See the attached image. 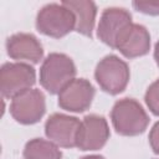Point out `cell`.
<instances>
[{
  "mask_svg": "<svg viewBox=\"0 0 159 159\" xmlns=\"http://www.w3.org/2000/svg\"><path fill=\"white\" fill-rule=\"evenodd\" d=\"M111 120L118 134L135 137L144 133L148 128L149 116L143 106L134 98H122L113 104Z\"/></svg>",
  "mask_w": 159,
  "mask_h": 159,
  "instance_id": "cell-1",
  "label": "cell"
},
{
  "mask_svg": "<svg viewBox=\"0 0 159 159\" xmlns=\"http://www.w3.org/2000/svg\"><path fill=\"white\" fill-rule=\"evenodd\" d=\"M76 65L73 60L60 52H52L46 56L40 67V84L51 94H58L76 76Z\"/></svg>",
  "mask_w": 159,
  "mask_h": 159,
  "instance_id": "cell-2",
  "label": "cell"
},
{
  "mask_svg": "<svg viewBox=\"0 0 159 159\" xmlns=\"http://www.w3.org/2000/svg\"><path fill=\"white\" fill-rule=\"evenodd\" d=\"M35 24L40 34L53 39H61L75 30L76 19L73 12L62 2H51L40 9Z\"/></svg>",
  "mask_w": 159,
  "mask_h": 159,
  "instance_id": "cell-3",
  "label": "cell"
},
{
  "mask_svg": "<svg viewBox=\"0 0 159 159\" xmlns=\"http://www.w3.org/2000/svg\"><path fill=\"white\" fill-rule=\"evenodd\" d=\"M129 78L130 72L127 62L116 55L104 56L94 70L96 82L103 92L112 96L122 93L127 88Z\"/></svg>",
  "mask_w": 159,
  "mask_h": 159,
  "instance_id": "cell-4",
  "label": "cell"
},
{
  "mask_svg": "<svg viewBox=\"0 0 159 159\" xmlns=\"http://www.w3.org/2000/svg\"><path fill=\"white\" fill-rule=\"evenodd\" d=\"M36 83V71L30 63L6 62L0 68L1 96L12 99L15 96L32 88Z\"/></svg>",
  "mask_w": 159,
  "mask_h": 159,
  "instance_id": "cell-5",
  "label": "cell"
},
{
  "mask_svg": "<svg viewBox=\"0 0 159 159\" xmlns=\"http://www.w3.org/2000/svg\"><path fill=\"white\" fill-rule=\"evenodd\" d=\"M46 112L45 94L37 88H30L11 99L10 114L20 124H35Z\"/></svg>",
  "mask_w": 159,
  "mask_h": 159,
  "instance_id": "cell-6",
  "label": "cell"
},
{
  "mask_svg": "<svg viewBox=\"0 0 159 159\" xmlns=\"http://www.w3.org/2000/svg\"><path fill=\"white\" fill-rule=\"evenodd\" d=\"M109 135L107 119L103 116L88 114L81 120L76 137V147L83 152L99 150L106 145Z\"/></svg>",
  "mask_w": 159,
  "mask_h": 159,
  "instance_id": "cell-7",
  "label": "cell"
},
{
  "mask_svg": "<svg viewBox=\"0 0 159 159\" xmlns=\"http://www.w3.org/2000/svg\"><path fill=\"white\" fill-rule=\"evenodd\" d=\"M132 24V15L124 7H107L99 17L97 37L111 48H116L117 41Z\"/></svg>",
  "mask_w": 159,
  "mask_h": 159,
  "instance_id": "cell-8",
  "label": "cell"
},
{
  "mask_svg": "<svg viewBox=\"0 0 159 159\" xmlns=\"http://www.w3.org/2000/svg\"><path fill=\"white\" fill-rule=\"evenodd\" d=\"M94 94L96 89L88 80L75 78L58 93V106L67 112L82 113L91 107Z\"/></svg>",
  "mask_w": 159,
  "mask_h": 159,
  "instance_id": "cell-9",
  "label": "cell"
},
{
  "mask_svg": "<svg viewBox=\"0 0 159 159\" xmlns=\"http://www.w3.org/2000/svg\"><path fill=\"white\" fill-rule=\"evenodd\" d=\"M80 124L81 120L77 117L65 113H53L45 123V134L61 148H75Z\"/></svg>",
  "mask_w": 159,
  "mask_h": 159,
  "instance_id": "cell-10",
  "label": "cell"
},
{
  "mask_svg": "<svg viewBox=\"0 0 159 159\" xmlns=\"http://www.w3.org/2000/svg\"><path fill=\"white\" fill-rule=\"evenodd\" d=\"M7 56L17 62L26 61L30 63H39L43 57V47L40 40L27 32H17L6 40Z\"/></svg>",
  "mask_w": 159,
  "mask_h": 159,
  "instance_id": "cell-11",
  "label": "cell"
},
{
  "mask_svg": "<svg viewBox=\"0 0 159 159\" xmlns=\"http://www.w3.org/2000/svg\"><path fill=\"white\" fill-rule=\"evenodd\" d=\"M116 50L125 58H135L147 55L150 50L149 31L145 26L133 22L117 41Z\"/></svg>",
  "mask_w": 159,
  "mask_h": 159,
  "instance_id": "cell-12",
  "label": "cell"
},
{
  "mask_svg": "<svg viewBox=\"0 0 159 159\" xmlns=\"http://www.w3.org/2000/svg\"><path fill=\"white\" fill-rule=\"evenodd\" d=\"M62 4L68 7L76 19L75 30L87 37H92V32L96 24L97 6L89 0H63Z\"/></svg>",
  "mask_w": 159,
  "mask_h": 159,
  "instance_id": "cell-13",
  "label": "cell"
},
{
  "mask_svg": "<svg viewBox=\"0 0 159 159\" xmlns=\"http://www.w3.org/2000/svg\"><path fill=\"white\" fill-rule=\"evenodd\" d=\"M22 155L25 159H62L60 147L51 140L34 138L25 144Z\"/></svg>",
  "mask_w": 159,
  "mask_h": 159,
  "instance_id": "cell-14",
  "label": "cell"
},
{
  "mask_svg": "<svg viewBox=\"0 0 159 159\" xmlns=\"http://www.w3.org/2000/svg\"><path fill=\"white\" fill-rule=\"evenodd\" d=\"M144 101L154 116H159V80H155L145 91Z\"/></svg>",
  "mask_w": 159,
  "mask_h": 159,
  "instance_id": "cell-15",
  "label": "cell"
},
{
  "mask_svg": "<svg viewBox=\"0 0 159 159\" xmlns=\"http://www.w3.org/2000/svg\"><path fill=\"white\" fill-rule=\"evenodd\" d=\"M132 6L145 15H152V16H157L159 15V1H133Z\"/></svg>",
  "mask_w": 159,
  "mask_h": 159,
  "instance_id": "cell-16",
  "label": "cell"
},
{
  "mask_svg": "<svg viewBox=\"0 0 159 159\" xmlns=\"http://www.w3.org/2000/svg\"><path fill=\"white\" fill-rule=\"evenodd\" d=\"M149 145L152 150L159 155V120L154 123L149 132Z\"/></svg>",
  "mask_w": 159,
  "mask_h": 159,
  "instance_id": "cell-17",
  "label": "cell"
},
{
  "mask_svg": "<svg viewBox=\"0 0 159 159\" xmlns=\"http://www.w3.org/2000/svg\"><path fill=\"white\" fill-rule=\"evenodd\" d=\"M154 60H155V62L159 67V41L154 45Z\"/></svg>",
  "mask_w": 159,
  "mask_h": 159,
  "instance_id": "cell-18",
  "label": "cell"
},
{
  "mask_svg": "<svg viewBox=\"0 0 159 159\" xmlns=\"http://www.w3.org/2000/svg\"><path fill=\"white\" fill-rule=\"evenodd\" d=\"M80 159H106V158L102 157V155L92 154V155H84V157H82V158H80Z\"/></svg>",
  "mask_w": 159,
  "mask_h": 159,
  "instance_id": "cell-19",
  "label": "cell"
}]
</instances>
